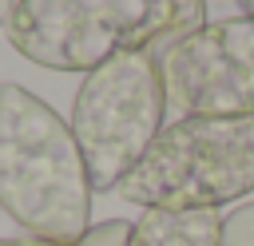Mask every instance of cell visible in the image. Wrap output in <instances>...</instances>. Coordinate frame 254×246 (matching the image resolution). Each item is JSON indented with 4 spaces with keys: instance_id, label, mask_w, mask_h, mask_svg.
I'll use <instances>...</instances> for the list:
<instances>
[{
    "instance_id": "obj_9",
    "label": "cell",
    "mask_w": 254,
    "mask_h": 246,
    "mask_svg": "<svg viewBox=\"0 0 254 246\" xmlns=\"http://www.w3.org/2000/svg\"><path fill=\"white\" fill-rule=\"evenodd\" d=\"M0 246H75V242H48V238H28V234H20V238H0Z\"/></svg>"
},
{
    "instance_id": "obj_7",
    "label": "cell",
    "mask_w": 254,
    "mask_h": 246,
    "mask_svg": "<svg viewBox=\"0 0 254 246\" xmlns=\"http://www.w3.org/2000/svg\"><path fill=\"white\" fill-rule=\"evenodd\" d=\"M222 246H254V202H238L222 214Z\"/></svg>"
},
{
    "instance_id": "obj_11",
    "label": "cell",
    "mask_w": 254,
    "mask_h": 246,
    "mask_svg": "<svg viewBox=\"0 0 254 246\" xmlns=\"http://www.w3.org/2000/svg\"><path fill=\"white\" fill-rule=\"evenodd\" d=\"M238 8H242L246 16H254V0H238Z\"/></svg>"
},
{
    "instance_id": "obj_10",
    "label": "cell",
    "mask_w": 254,
    "mask_h": 246,
    "mask_svg": "<svg viewBox=\"0 0 254 246\" xmlns=\"http://www.w3.org/2000/svg\"><path fill=\"white\" fill-rule=\"evenodd\" d=\"M12 8H16V0H0V28H8V20H12Z\"/></svg>"
},
{
    "instance_id": "obj_2",
    "label": "cell",
    "mask_w": 254,
    "mask_h": 246,
    "mask_svg": "<svg viewBox=\"0 0 254 246\" xmlns=\"http://www.w3.org/2000/svg\"><path fill=\"white\" fill-rule=\"evenodd\" d=\"M202 24V0H16L4 32L24 60L87 75L123 52H163Z\"/></svg>"
},
{
    "instance_id": "obj_4",
    "label": "cell",
    "mask_w": 254,
    "mask_h": 246,
    "mask_svg": "<svg viewBox=\"0 0 254 246\" xmlns=\"http://www.w3.org/2000/svg\"><path fill=\"white\" fill-rule=\"evenodd\" d=\"M71 135L79 143L91 190H119L147 147L167 127V87L155 52H123L87 71L71 103Z\"/></svg>"
},
{
    "instance_id": "obj_1",
    "label": "cell",
    "mask_w": 254,
    "mask_h": 246,
    "mask_svg": "<svg viewBox=\"0 0 254 246\" xmlns=\"http://www.w3.org/2000/svg\"><path fill=\"white\" fill-rule=\"evenodd\" d=\"M91 194L71 123L28 87L0 83V214L28 238L79 246L91 230Z\"/></svg>"
},
{
    "instance_id": "obj_6",
    "label": "cell",
    "mask_w": 254,
    "mask_h": 246,
    "mask_svg": "<svg viewBox=\"0 0 254 246\" xmlns=\"http://www.w3.org/2000/svg\"><path fill=\"white\" fill-rule=\"evenodd\" d=\"M127 246H222L218 210H143Z\"/></svg>"
},
{
    "instance_id": "obj_8",
    "label": "cell",
    "mask_w": 254,
    "mask_h": 246,
    "mask_svg": "<svg viewBox=\"0 0 254 246\" xmlns=\"http://www.w3.org/2000/svg\"><path fill=\"white\" fill-rule=\"evenodd\" d=\"M127 242H131V222H123V218L95 222V226L79 238V246H127Z\"/></svg>"
},
{
    "instance_id": "obj_3",
    "label": "cell",
    "mask_w": 254,
    "mask_h": 246,
    "mask_svg": "<svg viewBox=\"0 0 254 246\" xmlns=\"http://www.w3.org/2000/svg\"><path fill=\"white\" fill-rule=\"evenodd\" d=\"M250 190L254 115H179L119 183V198L143 210H218Z\"/></svg>"
},
{
    "instance_id": "obj_5",
    "label": "cell",
    "mask_w": 254,
    "mask_h": 246,
    "mask_svg": "<svg viewBox=\"0 0 254 246\" xmlns=\"http://www.w3.org/2000/svg\"><path fill=\"white\" fill-rule=\"evenodd\" d=\"M155 56L179 115H254V16L206 20Z\"/></svg>"
}]
</instances>
